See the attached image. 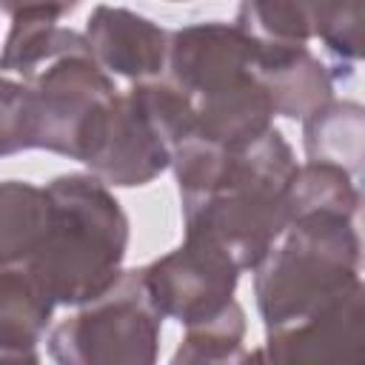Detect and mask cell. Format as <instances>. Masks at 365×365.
I'll return each instance as SVG.
<instances>
[{"instance_id": "obj_1", "label": "cell", "mask_w": 365, "mask_h": 365, "mask_svg": "<svg viewBox=\"0 0 365 365\" xmlns=\"http://www.w3.org/2000/svg\"><path fill=\"white\" fill-rule=\"evenodd\" d=\"M48 228L23 262L51 302H94L120 279L125 217L88 177H60L48 188Z\"/></svg>"}, {"instance_id": "obj_2", "label": "cell", "mask_w": 365, "mask_h": 365, "mask_svg": "<svg viewBox=\"0 0 365 365\" xmlns=\"http://www.w3.org/2000/svg\"><path fill=\"white\" fill-rule=\"evenodd\" d=\"M356 234L342 214H302L259 271L257 294L268 328L302 319L345 297L354 279Z\"/></svg>"}, {"instance_id": "obj_3", "label": "cell", "mask_w": 365, "mask_h": 365, "mask_svg": "<svg viewBox=\"0 0 365 365\" xmlns=\"http://www.w3.org/2000/svg\"><path fill=\"white\" fill-rule=\"evenodd\" d=\"M160 311L143 271L123 274L94 308L66 319L51 334V356L60 365H154Z\"/></svg>"}, {"instance_id": "obj_4", "label": "cell", "mask_w": 365, "mask_h": 365, "mask_svg": "<svg viewBox=\"0 0 365 365\" xmlns=\"http://www.w3.org/2000/svg\"><path fill=\"white\" fill-rule=\"evenodd\" d=\"M114 100V88L91 51L60 57L29 91V145L91 163Z\"/></svg>"}, {"instance_id": "obj_5", "label": "cell", "mask_w": 365, "mask_h": 365, "mask_svg": "<svg viewBox=\"0 0 365 365\" xmlns=\"http://www.w3.org/2000/svg\"><path fill=\"white\" fill-rule=\"evenodd\" d=\"M143 282L160 317L171 314L194 328L217 319L234 302L237 262L217 242L188 234L182 248L143 268Z\"/></svg>"}, {"instance_id": "obj_6", "label": "cell", "mask_w": 365, "mask_h": 365, "mask_svg": "<svg viewBox=\"0 0 365 365\" xmlns=\"http://www.w3.org/2000/svg\"><path fill=\"white\" fill-rule=\"evenodd\" d=\"M359 288L331 305L271 328L265 365H359Z\"/></svg>"}, {"instance_id": "obj_7", "label": "cell", "mask_w": 365, "mask_h": 365, "mask_svg": "<svg viewBox=\"0 0 365 365\" xmlns=\"http://www.w3.org/2000/svg\"><path fill=\"white\" fill-rule=\"evenodd\" d=\"M88 48H94L108 68L140 77L160 71L165 34L131 11L100 6L88 20Z\"/></svg>"}, {"instance_id": "obj_8", "label": "cell", "mask_w": 365, "mask_h": 365, "mask_svg": "<svg viewBox=\"0 0 365 365\" xmlns=\"http://www.w3.org/2000/svg\"><path fill=\"white\" fill-rule=\"evenodd\" d=\"M74 6H26V9H11L14 14V29L9 34L6 51L0 57V68L6 71H20V74H34V68L46 57H68L77 51H88L86 43L66 29L54 26L57 14L71 11Z\"/></svg>"}, {"instance_id": "obj_9", "label": "cell", "mask_w": 365, "mask_h": 365, "mask_svg": "<svg viewBox=\"0 0 365 365\" xmlns=\"http://www.w3.org/2000/svg\"><path fill=\"white\" fill-rule=\"evenodd\" d=\"M51 305L23 262L0 265V348H34Z\"/></svg>"}, {"instance_id": "obj_10", "label": "cell", "mask_w": 365, "mask_h": 365, "mask_svg": "<svg viewBox=\"0 0 365 365\" xmlns=\"http://www.w3.org/2000/svg\"><path fill=\"white\" fill-rule=\"evenodd\" d=\"M48 194L26 182L0 185V265L29 262L48 228Z\"/></svg>"}, {"instance_id": "obj_11", "label": "cell", "mask_w": 365, "mask_h": 365, "mask_svg": "<svg viewBox=\"0 0 365 365\" xmlns=\"http://www.w3.org/2000/svg\"><path fill=\"white\" fill-rule=\"evenodd\" d=\"M242 311L231 302L217 319L191 328L171 365H242Z\"/></svg>"}, {"instance_id": "obj_12", "label": "cell", "mask_w": 365, "mask_h": 365, "mask_svg": "<svg viewBox=\"0 0 365 365\" xmlns=\"http://www.w3.org/2000/svg\"><path fill=\"white\" fill-rule=\"evenodd\" d=\"M0 365H37L34 348H0Z\"/></svg>"}]
</instances>
